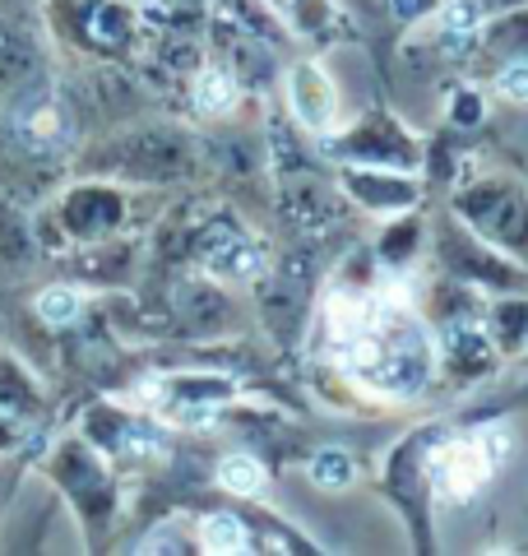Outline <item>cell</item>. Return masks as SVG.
I'll return each instance as SVG.
<instances>
[{"label": "cell", "instance_id": "cell-1", "mask_svg": "<svg viewBox=\"0 0 528 556\" xmlns=\"http://www.w3.org/2000/svg\"><path fill=\"white\" fill-rule=\"evenodd\" d=\"M491 459L482 455V445H450L436 455V482L445 496H473L487 482Z\"/></svg>", "mask_w": 528, "mask_h": 556}, {"label": "cell", "instance_id": "cell-2", "mask_svg": "<svg viewBox=\"0 0 528 556\" xmlns=\"http://www.w3.org/2000/svg\"><path fill=\"white\" fill-rule=\"evenodd\" d=\"M292 108H297V116H302V126H311V130L329 126L334 98H329V84H325L320 70H311V65L292 70Z\"/></svg>", "mask_w": 528, "mask_h": 556}, {"label": "cell", "instance_id": "cell-3", "mask_svg": "<svg viewBox=\"0 0 528 556\" xmlns=\"http://www.w3.org/2000/svg\"><path fill=\"white\" fill-rule=\"evenodd\" d=\"M33 75H38V56L24 42V33L0 24V89H14V84H24Z\"/></svg>", "mask_w": 528, "mask_h": 556}, {"label": "cell", "instance_id": "cell-4", "mask_svg": "<svg viewBox=\"0 0 528 556\" xmlns=\"http://www.w3.org/2000/svg\"><path fill=\"white\" fill-rule=\"evenodd\" d=\"M38 408V390H33L28 371L20 367V362L0 357V413L20 417V413H33Z\"/></svg>", "mask_w": 528, "mask_h": 556}, {"label": "cell", "instance_id": "cell-5", "mask_svg": "<svg viewBox=\"0 0 528 556\" xmlns=\"http://www.w3.org/2000/svg\"><path fill=\"white\" fill-rule=\"evenodd\" d=\"M218 482H223V492H232V496H255L264 486V473L251 455H227L218 464Z\"/></svg>", "mask_w": 528, "mask_h": 556}, {"label": "cell", "instance_id": "cell-6", "mask_svg": "<svg viewBox=\"0 0 528 556\" xmlns=\"http://www.w3.org/2000/svg\"><path fill=\"white\" fill-rule=\"evenodd\" d=\"M200 538H204L209 552H246V547H251V543H246V525L237 515H209Z\"/></svg>", "mask_w": 528, "mask_h": 556}, {"label": "cell", "instance_id": "cell-7", "mask_svg": "<svg viewBox=\"0 0 528 556\" xmlns=\"http://www.w3.org/2000/svg\"><path fill=\"white\" fill-rule=\"evenodd\" d=\"M33 255V232H28V223L14 214L10 204H0V260H28Z\"/></svg>", "mask_w": 528, "mask_h": 556}, {"label": "cell", "instance_id": "cell-8", "mask_svg": "<svg viewBox=\"0 0 528 556\" xmlns=\"http://www.w3.org/2000/svg\"><path fill=\"white\" fill-rule=\"evenodd\" d=\"M196 102H200V112H227L237 102V84L223 70H204L196 79Z\"/></svg>", "mask_w": 528, "mask_h": 556}, {"label": "cell", "instance_id": "cell-9", "mask_svg": "<svg viewBox=\"0 0 528 556\" xmlns=\"http://www.w3.org/2000/svg\"><path fill=\"white\" fill-rule=\"evenodd\" d=\"M311 478L329 486V492H343V486L352 482V459H348V450H320V455L311 459Z\"/></svg>", "mask_w": 528, "mask_h": 556}, {"label": "cell", "instance_id": "cell-10", "mask_svg": "<svg viewBox=\"0 0 528 556\" xmlns=\"http://www.w3.org/2000/svg\"><path fill=\"white\" fill-rule=\"evenodd\" d=\"M38 316L47 325H70V320L79 316V292L70 288V283H56V288L38 292Z\"/></svg>", "mask_w": 528, "mask_h": 556}, {"label": "cell", "instance_id": "cell-11", "mask_svg": "<svg viewBox=\"0 0 528 556\" xmlns=\"http://www.w3.org/2000/svg\"><path fill=\"white\" fill-rule=\"evenodd\" d=\"M204 265L214 274H251L260 269V255L237 237V241H227V255H204Z\"/></svg>", "mask_w": 528, "mask_h": 556}, {"label": "cell", "instance_id": "cell-12", "mask_svg": "<svg viewBox=\"0 0 528 556\" xmlns=\"http://www.w3.org/2000/svg\"><path fill=\"white\" fill-rule=\"evenodd\" d=\"M473 28H478V5H473V0H454V5L445 10V33H450V38H454V33L468 38Z\"/></svg>", "mask_w": 528, "mask_h": 556}, {"label": "cell", "instance_id": "cell-13", "mask_svg": "<svg viewBox=\"0 0 528 556\" xmlns=\"http://www.w3.org/2000/svg\"><path fill=\"white\" fill-rule=\"evenodd\" d=\"M501 93L515 102H528V61H515L501 70Z\"/></svg>", "mask_w": 528, "mask_h": 556}, {"label": "cell", "instance_id": "cell-14", "mask_svg": "<svg viewBox=\"0 0 528 556\" xmlns=\"http://www.w3.org/2000/svg\"><path fill=\"white\" fill-rule=\"evenodd\" d=\"M478 445H482V455H487L491 464H505V455H510V445H515V441H510V431H505V427H496V431H487Z\"/></svg>", "mask_w": 528, "mask_h": 556}, {"label": "cell", "instance_id": "cell-15", "mask_svg": "<svg viewBox=\"0 0 528 556\" xmlns=\"http://www.w3.org/2000/svg\"><path fill=\"white\" fill-rule=\"evenodd\" d=\"M10 445H20V427H14L10 413H0V455H5Z\"/></svg>", "mask_w": 528, "mask_h": 556}, {"label": "cell", "instance_id": "cell-16", "mask_svg": "<svg viewBox=\"0 0 528 556\" xmlns=\"http://www.w3.org/2000/svg\"><path fill=\"white\" fill-rule=\"evenodd\" d=\"M390 5H394L399 14H413V10H422V5H427V0H390Z\"/></svg>", "mask_w": 528, "mask_h": 556}]
</instances>
